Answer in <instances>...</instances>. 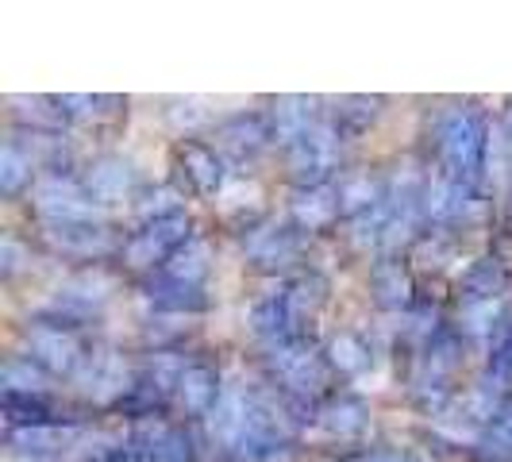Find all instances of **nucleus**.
Here are the masks:
<instances>
[{"label":"nucleus","mask_w":512,"mask_h":462,"mask_svg":"<svg viewBox=\"0 0 512 462\" xmlns=\"http://www.w3.org/2000/svg\"><path fill=\"white\" fill-rule=\"evenodd\" d=\"M270 120L262 112H239V116H228L224 124H216V151L235 158V162H251L266 143H270Z\"/></svg>","instance_id":"obj_7"},{"label":"nucleus","mask_w":512,"mask_h":462,"mask_svg":"<svg viewBox=\"0 0 512 462\" xmlns=\"http://www.w3.org/2000/svg\"><path fill=\"white\" fill-rule=\"evenodd\" d=\"M436 151H439V166H443V178L478 189L482 185V170H486V151H489L486 120L474 108L447 112L439 120Z\"/></svg>","instance_id":"obj_1"},{"label":"nucleus","mask_w":512,"mask_h":462,"mask_svg":"<svg viewBox=\"0 0 512 462\" xmlns=\"http://www.w3.org/2000/svg\"><path fill=\"white\" fill-rule=\"evenodd\" d=\"M74 424H43V428H8V451L24 462L58 459L74 443Z\"/></svg>","instance_id":"obj_9"},{"label":"nucleus","mask_w":512,"mask_h":462,"mask_svg":"<svg viewBox=\"0 0 512 462\" xmlns=\"http://www.w3.org/2000/svg\"><path fill=\"white\" fill-rule=\"evenodd\" d=\"M43 374H70L77 370L85 355H81V343H77L74 332H62V328H51V324H31L27 328V355Z\"/></svg>","instance_id":"obj_5"},{"label":"nucleus","mask_w":512,"mask_h":462,"mask_svg":"<svg viewBox=\"0 0 512 462\" xmlns=\"http://www.w3.org/2000/svg\"><path fill=\"white\" fill-rule=\"evenodd\" d=\"M339 193L335 189H297V201H293V224L305 231H324L339 220Z\"/></svg>","instance_id":"obj_15"},{"label":"nucleus","mask_w":512,"mask_h":462,"mask_svg":"<svg viewBox=\"0 0 512 462\" xmlns=\"http://www.w3.org/2000/svg\"><path fill=\"white\" fill-rule=\"evenodd\" d=\"M266 120H270V135L278 143H285V147H293L301 135L316 128V101H308V97H282L266 112Z\"/></svg>","instance_id":"obj_13"},{"label":"nucleus","mask_w":512,"mask_h":462,"mask_svg":"<svg viewBox=\"0 0 512 462\" xmlns=\"http://www.w3.org/2000/svg\"><path fill=\"white\" fill-rule=\"evenodd\" d=\"M486 451L493 455V459H509L512 455V405L509 409H501V416L489 424Z\"/></svg>","instance_id":"obj_25"},{"label":"nucleus","mask_w":512,"mask_h":462,"mask_svg":"<svg viewBox=\"0 0 512 462\" xmlns=\"http://www.w3.org/2000/svg\"><path fill=\"white\" fill-rule=\"evenodd\" d=\"M93 208H97L93 197L74 178H47L35 189V212L47 228L51 224H85V220H93Z\"/></svg>","instance_id":"obj_4"},{"label":"nucleus","mask_w":512,"mask_h":462,"mask_svg":"<svg viewBox=\"0 0 512 462\" xmlns=\"http://www.w3.org/2000/svg\"><path fill=\"white\" fill-rule=\"evenodd\" d=\"M178 401L189 416H212L216 405L224 401V397H220V374H216L208 362L185 366V374H181V382H178Z\"/></svg>","instance_id":"obj_11"},{"label":"nucleus","mask_w":512,"mask_h":462,"mask_svg":"<svg viewBox=\"0 0 512 462\" xmlns=\"http://www.w3.org/2000/svg\"><path fill=\"white\" fill-rule=\"evenodd\" d=\"M174 166L181 170V178L189 185V193L197 197H208L224 185V158L212 143H201V139H181L174 147Z\"/></svg>","instance_id":"obj_6"},{"label":"nucleus","mask_w":512,"mask_h":462,"mask_svg":"<svg viewBox=\"0 0 512 462\" xmlns=\"http://www.w3.org/2000/svg\"><path fill=\"white\" fill-rule=\"evenodd\" d=\"M505 285H509V266L497 255H489V258H478L459 278V297L466 305H489L493 297L505 293Z\"/></svg>","instance_id":"obj_12"},{"label":"nucleus","mask_w":512,"mask_h":462,"mask_svg":"<svg viewBox=\"0 0 512 462\" xmlns=\"http://www.w3.org/2000/svg\"><path fill=\"white\" fill-rule=\"evenodd\" d=\"M378 104L382 101H370V97H347V101H339L332 112V131L339 135V139H355V135H362V131L374 124Z\"/></svg>","instance_id":"obj_20"},{"label":"nucleus","mask_w":512,"mask_h":462,"mask_svg":"<svg viewBox=\"0 0 512 462\" xmlns=\"http://www.w3.org/2000/svg\"><path fill=\"white\" fill-rule=\"evenodd\" d=\"M185 243H189V216L174 212V216L151 220L143 231H135L128 243L120 247V258H124L128 270H154V266L162 270Z\"/></svg>","instance_id":"obj_2"},{"label":"nucleus","mask_w":512,"mask_h":462,"mask_svg":"<svg viewBox=\"0 0 512 462\" xmlns=\"http://www.w3.org/2000/svg\"><path fill=\"white\" fill-rule=\"evenodd\" d=\"M505 139H509V143H512V108H509V112H505Z\"/></svg>","instance_id":"obj_26"},{"label":"nucleus","mask_w":512,"mask_h":462,"mask_svg":"<svg viewBox=\"0 0 512 462\" xmlns=\"http://www.w3.org/2000/svg\"><path fill=\"white\" fill-rule=\"evenodd\" d=\"M85 193L93 197V205H116V201H124L131 193V166L128 162H120V158H101V162H93L89 166V174H85Z\"/></svg>","instance_id":"obj_14"},{"label":"nucleus","mask_w":512,"mask_h":462,"mask_svg":"<svg viewBox=\"0 0 512 462\" xmlns=\"http://www.w3.org/2000/svg\"><path fill=\"white\" fill-rule=\"evenodd\" d=\"M147 297H151V305L162 308V312H201V308L208 305L201 285L170 282V278H162V274L147 282Z\"/></svg>","instance_id":"obj_19"},{"label":"nucleus","mask_w":512,"mask_h":462,"mask_svg":"<svg viewBox=\"0 0 512 462\" xmlns=\"http://www.w3.org/2000/svg\"><path fill=\"white\" fill-rule=\"evenodd\" d=\"M247 251L255 258V266L278 270V266H289V262L301 258V251H305V231L297 228V224H285V228H258V231H251Z\"/></svg>","instance_id":"obj_10"},{"label":"nucleus","mask_w":512,"mask_h":462,"mask_svg":"<svg viewBox=\"0 0 512 462\" xmlns=\"http://www.w3.org/2000/svg\"><path fill=\"white\" fill-rule=\"evenodd\" d=\"M489 374L509 378L512 374V320L501 328H493V343H489Z\"/></svg>","instance_id":"obj_24"},{"label":"nucleus","mask_w":512,"mask_h":462,"mask_svg":"<svg viewBox=\"0 0 512 462\" xmlns=\"http://www.w3.org/2000/svg\"><path fill=\"white\" fill-rule=\"evenodd\" d=\"M4 416L12 428H43L58 424L54 401L47 393H4Z\"/></svg>","instance_id":"obj_18"},{"label":"nucleus","mask_w":512,"mask_h":462,"mask_svg":"<svg viewBox=\"0 0 512 462\" xmlns=\"http://www.w3.org/2000/svg\"><path fill=\"white\" fill-rule=\"evenodd\" d=\"M320 424L339 439H351L366 432V405L355 393H335L320 405Z\"/></svg>","instance_id":"obj_16"},{"label":"nucleus","mask_w":512,"mask_h":462,"mask_svg":"<svg viewBox=\"0 0 512 462\" xmlns=\"http://www.w3.org/2000/svg\"><path fill=\"white\" fill-rule=\"evenodd\" d=\"M339 143L343 139L332 131V124H316L293 147H285L289 151V178L301 189H320L339 166Z\"/></svg>","instance_id":"obj_3"},{"label":"nucleus","mask_w":512,"mask_h":462,"mask_svg":"<svg viewBox=\"0 0 512 462\" xmlns=\"http://www.w3.org/2000/svg\"><path fill=\"white\" fill-rule=\"evenodd\" d=\"M31 174H35V158L16 139H8L4 154H0V189H4V197L24 193L27 185H31Z\"/></svg>","instance_id":"obj_21"},{"label":"nucleus","mask_w":512,"mask_h":462,"mask_svg":"<svg viewBox=\"0 0 512 462\" xmlns=\"http://www.w3.org/2000/svg\"><path fill=\"white\" fill-rule=\"evenodd\" d=\"M370 289H374L378 305H385V308L409 305L412 278H409V270H405V262H401V258H382V262L370 270Z\"/></svg>","instance_id":"obj_17"},{"label":"nucleus","mask_w":512,"mask_h":462,"mask_svg":"<svg viewBox=\"0 0 512 462\" xmlns=\"http://www.w3.org/2000/svg\"><path fill=\"white\" fill-rule=\"evenodd\" d=\"M162 278H170V282H181V285H201L208 274V258H205V247L201 243H185L178 255L170 258L162 270H158Z\"/></svg>","instance_id":"obj_22"},{"label":"nucleus","mask_w":512,"mask_h":462,"mask_svg":"<svg viewBox=\"0 0 512 462\" xmlns=\"http://www.w3.org/2000/svg\"><path fill=\"white\" fill-rule=\"evenodd\" d=\"M328 362H332V370H339V374H355V370H362V366L370 362V351H366V343H362L359 335L343 332L332 343Z\"/></svg>","instance_id":"obj_23"},{"label":"nucleus","mask_w":512,"mask_h":462,"mask_svg":"<svg viewBox=\"0 0 512 462\" xmlns=\"http://www.w3.org/2000/svg\"><path fill=\"white\" fill-rule=\"evenodd\" d=\"M43 239L58 255L81 258V262H93V258H104L108 251H116V239L108 235V228L93 224V220H85V224H51V228H43Z\"/></svg>","instance_id":"obj_8"}]
</instances>
